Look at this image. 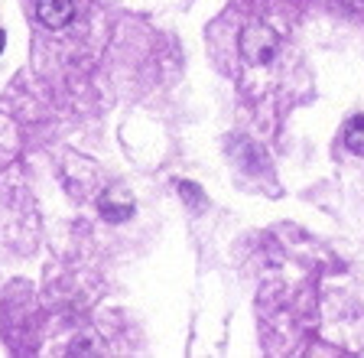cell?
<instances>
[{
	"instance_id": "6da1fadb",
	"label": "cell",
	"mask_w": 364,
	"mask_h": 358,
	"mask_svg": "<svg viewBox=\"0 0 364 358\" xmlns=\"http://www.w3.org/2000/svg\"><path fill=\"white\" fill-rule=\"evenodd\" d=\"M241 56L250 62V65H270L280 53V36L270 30L267 23H250L244 26L241 33Z\"/></svg>"
},
{
	"instance_id": "7a4b0ae2",
	"label": "cell",
	"mask_w": 364,
	"mask_h": 358,
	"mask_svg": "<svg viewBox=\"0 0 364 358\" xmlns=\"http://www.w3.org/2000/svg\"><path fill=\"white\" fill-rule=\"evenodd\" d=\"M36 16L39 23L49 30H62L75 20V4L72 0H39L36 4Z\"/></svg>"
},
{
	"instance_id": "3957f363",
	"label": "cell",
	"mask_w": 364,
	"mask_h": 358,
	"mask_svg": "<svg viewBox=\"0 0 364 358\" xmlns=\"http://www.w3.org/2000/svg\"><path fill=\"white\" fill-rule=\"evenodd\" d=\"M345 147L351 153H364V117H351L345 127Z\"/></svg>"
},
{
	"instance_id": "277c9868",
	"label": "cell",
	"mask_w": 364,
	"mask_h": 358,
	"mask_svg": "<svg viewBox=\"0 0 364 358\" xmlns=\"http://www.w3.org/2000/svg\"><path fill=\"white\" fill-rule=\"evenodd\" d=\"M4 43H7V36H4V30H0V53H4Z\"/></svg>"
}]
</instances>
